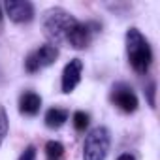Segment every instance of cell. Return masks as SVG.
Instances as JSON below:
<instances>
[{
  "label": "cell",
  "instance_id": "cell-5",
  "mask_svg": "<svg viewBox=\"0 0 160 160\" xmlns=\"http://www.w3.org/2000/svg\"><path fill=\"white\" fill-rule=\"evenodd\" d=\"M109 100L111 104L122 111V113H134L139 106V100H138V94L134 92V89L126 83H117L113 85L111 92H109Z\"/></svg>",
  "mask_w": 160,
  "mask_h": 160
},
{
  "label": "cell",
  "instance_id": "cell-4",
  "mask_svg": "<svg viewBox=\"0 0 160 160\" xmlns=\"http://www.w3.org/2000/svg\"><path fill=\"white\" fill-rule=\"evenodd\" d=\"M57 58H58V47H55L51 43H43L28 53V57L25 60V70L28 73H38V72L49 68Z\"/></svg>",
  "mask_w": 160,
  "mask_h": 160
},
{
  "label": "cell",
  "instance_id": "cell-12",
  "mask_svg": "<svg viewBox=\"0 0 160 160\" xmlns=\"http://www.w3.org/2000/svg\"><path fill=\"white\" fill-rule=\"evenodd\" d=\"M72 122H73V128H75L77 132H85V130L89 128L91 117H89V113H85V111H75L73 117H72Z\"/></svg>",
  "mask_w": 160,
  "mask_h": 160
},
{
  "label": "cell",
  "instance_id": "cell-14",
  "mask_svg": "<svg viewBox=\"0 0 160 160\" xmlns=\"http://www.w3.org/2000/svg\"><path fill=\"white\" fill-rule=\"evenodd\" d=\"M19 160H38V151H36V147H34V145H28V147L21 152Z\"/></svg>",
  "mask_w": 160,
  "mask_h": 160
},
{
  "label": "cell",
  "instance_id": "cell-11",
  "mask_svg": "<svg viewBox=\"0 0 160 160\" xmlns=\"http://www.w3.org/2000/svg\"><path fill=\"white\" fill-rule=\"evenodd\" d=\"M64 145L57 139H49L45 143V160H64Z\"/></svg>",
  "mask_w": 160,
  "mask_h": 160
},
{
  "label": "cell",
  "instance_id": "cell-8",
  "mask_svg": "<svg viewBox=\"0 0 160 160\" xmlns=\"http://www.w3.org/2000/svg\"><path fill=\"white\" fill-rule=\"evenodd\" d=\"M81 75H83V60L81 58H72L60 75V89L64 94H70L77 89V85L81 83Z\"/></svg>",
  "mask_w": 160,
  "mask_h": 160
},
{
  "label": "cell",
  "instance_id": "cell-3",
  "mask_svg": "<svg viewBox=\"0 0 160 160\" xmlns=\"http://www.w3.org/2000/svg\"><path fill=\"white\" fill-rule=\"evenodd\" d=\"M111 149V132L108 126L98 124L91 128L83 141V160H106Z\"/></svg>",
  "mask_w": 160,
  "mask_h": 160
},
{
  "label": "cell",
  "instance_id": "cell-2",
  "mask_svg": "<svg viewBox=\"0 0 160 160\" xmlns=\"http://www.w3.org/2000/svg\"><path fill=\"white\" fill-rule=\"evenodd\" d=\"M124 45H126V57L136 73H147L152 64V49L149 40L141 34L139 28L132 27L124 34Z\"/></svg>",
  "mask_w": 160,
  "mask_h": 160
},
{
  "label": "cell",
  "instance_id": "cell-13",
  "mask_svg": "<svg viewBox=\"0 0 160 160\" xmlns=\"http://www.w3.org/2000/svg\"><path fill=\"white\" fill-rule=\"evenodd\" d=\"M10 132V121H8V113H6V108L0 106V147H2L6 136Z\"/></svg>",
  "mask_w": 160,
  "mask_h": 160
},
{
  "label": "cell",
  "instance_id": "cell-15",
  "mask_svg": "<svg viewBox=\"0 0 160 160\" xmlns=\"http://www.w3.org/2000/svg\"><path fill=\"white\" fill-rule=\"evenodd\" d=\"M117 160H136V156L132 152H122V154L117 156Z\"/></svg>",
  "mask_w": 160,
  "mask_h": 160
},
{
  "label": "cell",
  "instance_id": "cell-17",
  "mask_svg": "<svg viewBox=\"0 0 160 160\" xmlns=\"http://www.w3.org/2000/svg\"><path fill=\"white\" fill-rule=\"evenodd\" d=\"M2 23H4V10L0 6V28H2Z\"/></svg>",
  "mask_w": 160,
  "mask_h": 160
},
{
  "label": "cell",
  "instance_id": "cell-10",
  "mask_svg": "<svg viewBox=\"0 0 160 160\" xmlns=\"http://www.w3.org/2000/svg\"><path fill=\"white\" fill-rule=\"evenodd\" d=\"M68 117H70L68 109H62V108H51V109L45 111L43 121H45V126H47V128H51V130H58L60 126L66 124Z\"/></svg>",
  "mask_w": 160,
  "mask_h": 160
},
{
  "label": "cell",
  "instance_id": "cell-7",
  "mask_svg": "<svg viewBox=\"0 0 160 160\" xmlns=\"http://www.w3.org/2000/svg\"><path fill=\"white\" fill-rule=\"evenodd\" d=\"M98 32H100V25H98V23H92V21L77 23V27L73 28V32H72L70 38H68V43H70L73 49H85V47L96 38Z\"/></svg>",
  "mask_w": 160,
  "mask_h": 160
},
{
  "label": "cell",
  "instance_id": "cell-9",
  "mask_svg": "<svg viewBox=\"0 0 160 160\" xmlns=\"http://www.w3.org/2000/svg\"><path fill=\"white\" fill-rule=\"evenodd\" d=\"M42 109V96L34 91H27L19 96V111L27 117H36Z\"/></svg>",
  "mask_w": 160,
  "mask_h": 160
},
{
  "label": "cell",
  "instance_id": "cell-1",
  "mask_svg": "<svg viewBox=\"0 0 160 160\" xmlns=\"http://www.w3.org/2000/svg\"><path fill=\"white\" fill-rule=\"evenodd\" d=\"M77 19L64 8H49L42 17V28L51 45H60L68 42L70 34L77 27Z\"/></svg>",
  "mask_w": 160,
  "mask_h": 160
},
{
  "label": "cell",
  "instance_id": "cell-6",
  "mask_svg": "<svg viewBox=\"0 0 160 160\" xmlns=\"http://www.w3.org/2000/svg\"><path fill=\"white\" fill-rule=\"evenodd\" d=\"M2 10H4V15H8L10 21H13L17 25L30 23L36 15L34 4L28 2V0H8L2 6Z\"/></svg>",
  "mask_w": 160,
  "mask_h": 160
},
{
  "label": "cell",
  "instance_id": "cell-16",
  "mask_svg": "<svg viewBox=\"0 0 160 160\" xmlns=\"http://www.w3.org/2000/svg\"><path fill=\"white\" fill-rule=\"evenodd\" d=\"M154 89H156V85L154 83H151V87H149V96H151V106H154Z\"/></svg>",
  "mask_w": 160,
  "mask_h": 160
}]
</instances>
